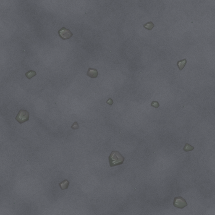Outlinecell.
<instances>
[{"label":"cell","mask_w":215,"mask_h":215,"mask_svg":"<svg viewBox=\"0 0 215 215\" xmlns=\"http://www.w3.org/2000/svg\"><path fill=\"white\" fill-rule=\"evenodd\" d=\"M109 160L110 166L113 167L122 164L124 158L118 151H113L109 157Z\"/></svg>","instance_id":"obj_1"},{"label":"cell","mask_w":215,"mask_h":215,"mask_svg":"<svg viewBox=\"0 0 215 215\" xmlns=\"http://www.w3.org/2000/svg\"><path fill=\"white\" fill-rule=\"evenodd\" d=\"M29 113L27 110H21L16 117V119L20 124H22L29 119Z\"/></svg>","instance_id":"obj_2"},{"label":"cell","mask_w":215,"mask_h":215,"mask_svg":"<svg viewBox=\"0 0 215 215\" xmlns=\"http://www.w3.org/2000/svg\"><path fill=\"white\" fill-rule=\"evenodd\" d=\"M174 205L175 207L182 209L187 205V203L183 198L181 197H178L174 198Z\"/></svg>","instance_id":"obj_3"},{"label":"cell","mask_w":215,"mask_h":215,"mask_svg":"<svg viewBox=\"0 0 215 215\" xmlns=\"http://www.w3.org/2000/svg\"><path fill=\"white\" fill-rule=\"evenodd\" d=\"M59 35L62 39L66 40L70 38L73 35L69 30L63 27L58 31Z\"/></svg>","instance_id":"obj_4"},{"label":"cell","mask_w":215,"mask_h":215,"mask_svg":"<svg viewBox=\"0 0 215 215\" xmlns=\"http://www.w3.org/2000/svg\"><path fill=\"white\" fill-rule=\"evenodd\" d=\"M98 73L97 70L93 68H89L87 71V75L92 78H97Z\"/></svg>","instance_id":"obj_5"},{"label":"cell","mask_w":215,"mask_h":215,"mask_svg":"<svg viewBox=\"0 0 215 215\" xmlns=\"http://www.w3.org/2000/svg\"><path fill=\"white\" fill-rule=\"evenodd\" d=\"M69 184V182L67 180H65L59 183V186L61 189L62 190H66L68 188V187Z\"/></svg>","instance_id":"obj_6"},{"label":"cell","mask_w":215,"mask_h":215,"mask_svg":"<svg viewBox=\"0 0 215 215\" xmlns=\"http://www.w3.org/2000/svg\"><path fill=\"white\" fill-rule=\"evenodd\" d=\"M186 63H187V60L186 59L181 60L178 62L177 65H178L179 70H182L183 68H184Z\"/></svg>","instance_id":"obj_7"},{"label":"cell","mask_w":215,"mask_h":215,"mask_svg":"<svg viewBox=\"0 0 215 215\" xmlns=\"http://www.w3.org/2000/svg\"><path fill=\"white\" fill-rule=\"evenodd\" d=\"M25 75H26V76L27 77V78L30 79L32 78L33 77L35 76L36 75V73L34 71L30 70L27 73H26Z\"/></svg>","instance_id":"obj_8"},{"label":"cell","mask_w":215,"mask_h":215,"mask_svg":"<svg viewBox=\"0 0 215 215\" xmlns=\"http://www.w3.org/2000/svg\"><path fill=\"white\" fill-rule=\"evenodd\" d=\"M154 27V24L151 21L148 22L144 25V27L149 30H151V29L153 28Z\"/></svg>","instance_id":"obj_9"},{"label":"cell","mask_w":215,"mask_h":215,"mask_svg":"<svg viewBox=\"0 0 215 215\" xmlns=\"http://www.w3.org/2000/svg\"><path fill=\"white\" fill-rule=\"evenodd\" d=\"M194 149V147L188 143L186 144V145H185V147L184 148V150H185V151H186V152L192 151V150H193Z\"/></svg>","instance_id":"obj_10"},{"label":"cell","mask_w":215,"mask_h":215,"mask_svg":"<svg viewBox=\"0 0 215 215\" xmlns=\"http://www.w3.org/2000/svg\"><path fill=\"white\" fill-rule=\"evenodd\" d=\"M71 128L74 130H77L79 128V126L77 122H75L71 126Z\"/></svg>","instance_id":"obj_11"},{"label":"cell","mask_w":215,"mask_h":215,"mask_svg":"<svg viewBox=\"0 0 215 215\" xmlns=\"http://www.w3.org/2000/svg\"><path fill=\"white\" fill-rule=\"evenodd\" d=\"M151 106L155 107V108H158L159 106V103L156 101H153L151 103Z\"/></svg>","instance_id":"obj_12"},{"label":"cell","mask_w":215,"mask_h":215,"mask_svg":"<svg viewBox=\"0 0 215 215\" xmlns=\"http://www.w3.org/2000/svg\"><path fill=\"white\" fill-rule=\"evenodd\" d=\"M106 103L109 104V105H111L113 104V101L112 99H111V98H109V99L107 101Z\"/></svg>","instance_id":"obj_13"}]
</instances>
